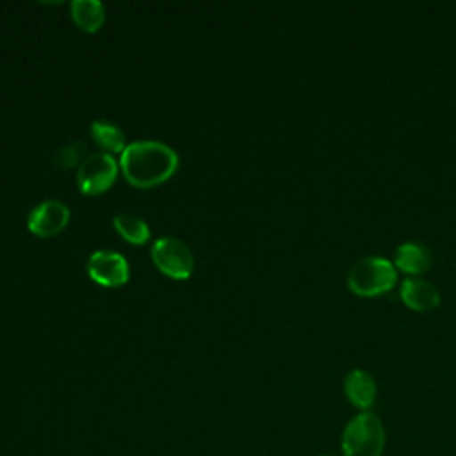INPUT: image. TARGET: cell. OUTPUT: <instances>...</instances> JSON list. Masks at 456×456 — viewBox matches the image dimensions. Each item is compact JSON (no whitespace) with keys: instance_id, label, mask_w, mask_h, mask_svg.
I'll return each mask as SVG.
<instances>
[{"instance_id":"obj_5","label":"cell","mask_w":456,"mask_h":456,"mask_svg":"<svg viewBox=\"0 0 456 456\" xmlns=\"http://www.w3.org/2000/svg\"><path fill=\"white\" fill-rule=\"evenodd\" d=\"M118 176V160L107 151H94L84 157L77 171V183L86 194L107 191Z\"/></svg>"},{"instance_id":"obj_1","label":"cell","mask_w":456,"mask_h":456,"mask_svg":"<svg viewBox=\"0 0 456 456\" xmlns=\"http://www.w3.org/2000/svg\"><path fill=\"white\" fill-rule=\"evenodd\" d=\"M121 171L135 187H153L167 180L178 167V153L166 142L141 139L121 151Z\"/></svg>"},{"instance_id":"obj_9","label":"cell","mask_w":456,"mask_h":456,"mask_svg":"<svg viewBox=\"0 0 456 456\" xmlns=\"http://www.w3.org/2000/svg\"><path fill=\"white\" fill-rule=\"evenodd\" d=\"M344 392L349 403L363 411H367L376 401V381L363 369H353L344 379Z\"/></svg>"},{"instance_id":"obj_8","label":"cell","mask_w":456,"mask_h":456,"mask_svg":"<svg viewBox=\"0 0 456 456\" xmlns=\"http://www.w3.org/2000/svg\"><path fill=\"white\" fill-rule=\"evenodd\" d=\"M401 299L415 312H429L440 305L438 289L422 278H406L399 289Z\"/></svg>"},{"instance_id":"obj_2","label":"cell","mask_w":456,"mask_h":456,"mask_svg":"<svg viewBox=\"0 0 456 456\" xmlns=\"http://www.w3.org/2000/svg\"><path fill=\"white\" fill-rule=\"evenodd\" d=\"M387 435L383 422L372 411L354 415L342 431L344 456H381Z\"/></svg>"},{"instance_id":"obj_4","label":"cell","mask_w":456,"mask_h":456,"mask_svg":"<svg viewBox=\"0 0 456 456\" xmlns=\"http://www.w3.org/2000/svg\"><path fill=\"white\" fill-rule=\"evenodd\" d=\"M155 265L171 278H187L194 267V256L189 246L173 235L159 237L151 246Z\"/></svg>"},{"instance_id":"obj_12","label":"cell","mask_w":456,"mask_h":456,"mask_svg":"<svg viewBox=\"0 0 456 456\" xmlns=\"http://www.w3.org/2000/svg\"><path fill=\"white\" fill-rule=\"evenodd\" d=\"M112 223H114V228L121 233V237L132 244H144L150 239V226L139 216L116 214Z\"/></svg>"},{"instance_id":"obj_6","label":"cell","mask_w":456,"mask_h":456,"mask_svg":"<svg viewBox=\"0 0 456 456\" xmlns=\"http://www.w3.org/2000/svg\"><path fill=\"white\" fill-rule=\"evenodd\" d=\"M126 258L112 249H98L87 260V274L103 287H118L128 280Z\"/></svg>"},{"instance_id":"obj_14","label":"cell","mask_w":456,"mask_h":456,"mask_svg":"<svg viewBox=\"0 0 456 456\" xmlns=\"http://www.w3.org/2000/svg\"><path fill=\"white\" fill-rule=\"evenodd\" d=\"M86 144L82 141H73L66 146H61L55 153V162L59 167H71L86 155ZM84 160V159H82Z\"/></svg>"},{"instance_id":"obj_10","label":"cell","mask_w":456,"mask_h":456,"mask_svg":"<svg viewBox=\"0 0 456 456\" xmlns=\"http://www.w3.org/2000/svg\"><path fill=\"white\" fill-rule=\"evenodd\" d=\"M433 264V255L431 249L420 242H403L401 246H397L395 249V258H394V265L397 269H401L403 273L408 274H420L424 271H428Z\"/></svg>"},{"instance_id":"obj_3","label":"cell","mask_w":456,"mask_h":456,"mask_svg":"<svg viewBox=\"0 0 456 456\" xmlns=\"http://www.w3.org/2000/svg\"><path fill=\"white\" fill-rule=\"evenodd\" d=\"M397 280L395 265L383 256H363L356 260L347 273L349 289L363 297H374L388 292Z\"/></svg>"},{"instance_id":"obj_11","label":"cell","mask_w":456,"mask_h":456,"mask_svg":"<svg viewBox=\"0 0 456 456\" xmlns=\"http://www.w3.org/2000/svg\"><path fill=\"white\" fill-rule=\"evenodd\" d=\"M71 16L80 28L94 32L105 20V7L100 0H73Z\"/></svg>"},{"instance_id":"obj_7","label":"cell","mask_w":456,"mask_h":456,"mask_svg":"<svg viewBox=\"0 0 456 456\" xmlns=\"http://www.w3.org/2000/svg\"><path fill=\"white\" fill-rule=\"evenodd\" d=\"M69 219V208L59 200H43L30 208L27 226L39 237H52L59 233Z\"/></svg>"},{"instance_id":"obj_15","label":"cell","mask_w":456,"mask_h":456,"mask_svg":"<svg viewBox=\"0 0 456 456\" xmlns=\"http://www.w3.org/2000/svg\"><path fill=\"white\" fill-rule=\"evenodd\" d=\"M317 456H331V454H317Z\"/></svg>"},{"instance_id":"obj_13","label":"cell","mask_w":456,"mask_h":456,"mask_svg":"<svg viewBox=\"0 0 456 456\" xmlns=\"http://www.w3.org/2000/svg\"><path fill=\"white\" fill-rule=\"evenodd\" d=\"M91 135L102 148L109 151H123L126 146L123 130L105 119H94L91 123Z\"/></svg>"}]
</instances>
